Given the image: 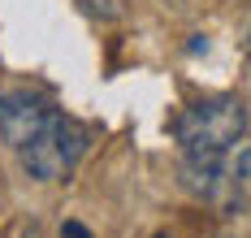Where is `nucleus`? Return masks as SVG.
I'll return each instance as SVG.
<instances>
[{"label":"nucleus","instance_id":"obj_1","mask_svg":"<svg viewBox=\"0 0 251 238\" xmlns=\"http://www.w3.org/2000/svg\"><path fill=\"white\" fill-rule=\"evenodd\" d=\"M0 134L35 182H65L87 152V130L35 91L0 95Z\"/></svg>","mask_w":251,"mask_h":238},{"label":"nucleus","instance_id":"obj_7","mask_svg":"<svg viewBox=\"0 0 251 238\" xmlns=\"http://www.w3.org/2000/svg\"><path fill=\"white\" fill-rule=\"evenodd\" d=\"M247 39H251V30H247Z\"/></svg>","mask_w":251,"mask_h":238},{"label":"nucleus","instance_id":"obj_4","mask_svg":"<svg viewBox=\"0 0 251 238\" xmlns=\"http://www.w3.org/2000/svg\"><path fill=\"white\" fill-rule=\"evenodd\" d=\"M229 173H234V178H251V147H243L238 156L229 160Z\"/></svg>","mask_w":251,"mask_h":238},{"label":"nucleus","instance_id":"obj_6","mask_svg":"<svg viewBox=\"0 0 251 238\" xmlns=\"http://www.w3.org/2000/svg\"><path fill=\"white\" fill-rule=\"evenodd\" d=\"M151 238H169V234H151Z\"/></svg>","mask_w":251,"mask_h":238},{"label":"nucleus","instance_id":"obj_2","mask_svg":"<svg viewBox=\"0 0 251 238\" xmlns=\"http://www.w3.org/2000/svg\"><path fill=\"white\" fill-rule=\"evenodd\" d=\"M247 134V108L238 95H208L174 117V139L191 160H229Z\"/></svg>","mask_w":251,"mask_h":238},{"label":"nucleus","instance_id":"obj_3","mask_svg":"<svg viewBox=\"0 0 251 238\" xmlns=\"http://www.w3.org/2000/svg\"><path fill=\"white\" fill-rule=\"evenodd\" d=\"M91 18H100V22H117L126 18V0H78Z\"/></svg>","mask_w":251,"mask_h":238},{"label":"nucleus","instance_id":"obj_5","mask_svg":"<svg viewBox=\"0 0 251 238\" xmlns=\"http://www.w3.org/2000/svg\"><path fill=\"white\" fill-rule=\"evenodd\" d=\"M61 238H91V230L78 225V221H65V225H61Z\"/></svg>","mask_w":251,"mask_h":238}]
</instances>
